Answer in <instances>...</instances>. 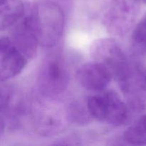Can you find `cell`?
I'll list each match as a JSON object with an SVG mask.
<instances>
[{
  "label": "cell",
  "mask_w": 146,
  "mask_h": 146,
  "mask_svg": "<svg viewBox=\"0 0 146 146\" xmlns=\"http://www.w3.org/2000/svg\"><path fill=\"white\" fill-rule=\"evenodd\" d=\"M28 15L40 45L48 48L54 47L64 31L65 19L61 7L52 1H41L31 7Z\"/></svg>",
  "instance_id": "6da1fadb"
},
{
  "label": "cell",
  "mask_w": 146,
  "mask_h": 146,
  "mask_svg": "<svg viewBox=\"0 0 146 146\" xmlns=\"http://www.w3.org/2000/svg\"><path fill=\"white\" fill-rule=\"evenodd\" d=\"M76 78L86 89L101 91L106 88L113 76L105 66L94 61L81 66L77 71Z\"/></svg>",
  "instance_id": "9c48e42d"
},
{
  "label": "cell",
  "mask_w": 146,
  "mask_h": 146,
  "mask_svg": "<svg viewBox=\"0 0 146 146\" xmlns=\"http://www.w3.org/2000/svg\"><path fill=\"white\" fill-rule=\"evenodd\" d=\"M10 38L28 60L36 55L39 41L28 14L16 25Z\"/></svg>",
  "instance_id": "ba28073f"
},
{
  "label": "cell",
  "mask_w": 146,
  "mask_h": 146,
  "mask_svg": "<svg viewBox=\"0 0 146 146\" xmlns=\"http://www.w3.org/2000/svg\"><path fill=\"white\" fill-rule=\"evenodd\" d=\"M138 0H109L104 21L107 28L115 34L130 29L139 11Z\"/></svg>",
  "instance_id": "5b68a950"
},
{
  "label": "cell",
  "mask_w": 146,
  "mask_h": 146,
  "mask_svg": "<svg viewBox=\"0 0 146 146\" xmlns=\"http://www.w3.org/2000/svg\"><path fill=\"white\" fill-rule=\"evenodd\" d=\"M123 138L130 145H146V115L140 117L128 127L124 133Z\"/></svg>",
  "instance_id": "8fae6325"
},
{
  "label": "cell",
  "mask_w": 146,
  "mask_h": 146,
  "mask_svg": "<svg viewBox=\"0 0 146 146\" xmlns=\"http://www.w3.org/2000/svg\"><path fill=\"white\" fill-rule=\"evenodd\" d=\"M117 81L123 94L135 109L146 104V68L131 63L128 69Z\"/></svg>",
  "instance_id": "8992f818"
},
{
  "label": "cell",
  "mask_w": 146,
  "mask_h": 146,
  "mask_svg": "<svg viewBox=\"0 0 146 146\" xmlns=\"http://www.w3.org/2000/svg\"><path fill=\"white\" fill-rule=\"evenodd\" d=\"M27 59L17 48L10 37L0 41V78L6 81L18 75L27 64Z\"/></svg>",
  "instance_id": "52a82bcc"
},
{
  "label": "cell",
  "mask_w": 146,
  "mask_h": 146,
  "mask_svg": "<svg viewBox=\"0 0 146 146\" xmlns=\"http://www.w3.org/2000/svg\"><path fill=\"white\" fill-rule=\"evenodd\" d=\"M69 113L70 118L78 123H84L87 122L88 118H91V115L88 112V108L84 109L82 108L81 105L78 104H74V105L71 106Z\"/></svg>",
  "instance_id": "4fadbf2b"
},
{
  "label": "cell",
  "mask_w": 146,
  "mask_h": 146,
  "mask_svg": "<svg viewBox=\"0 0 146 146\" xmlns=\"http://www.w3.org/2000/svg\"><path fill=\"white\" fill-rule=\"evenodd\" d=\"M69 74L64 59L59 54H51L42 63L38 75V86L42 94L56 96L66 89Z\"/></svg>",
  "instance_id": "3957f363"
},
{
  "label": "cell",
  "mask_w": 146,
  "mask_h": 146,
  "mask_svg": "<svg viewBox=\"0 0 146 146\" xmlns=\"http://www.w3.org/2000/svg\"><path fill=\"white\" fill-rule=\"evenodd\" d=\"M91 54L94 61L105 66L116 80L128 69L131 63L118 43L111 38H102L94 43Z\"/></svg>",
  "instance_id": "277c9868"
},
{
  "label": "cell",
  "mask_w": 146,
  "mask_h": 146,
  "mask_svg": "<svg viewBox=\"0 0 146 146\" xmlns=\"http://www.w3.org/2000/svg\"><path fill=\"white\" fill-rule=\"evenodd\" d=\"M139 1H142V2H144V3H146V0H138Z\"/></svg>",
  "instance_id": "5bb4252c"
},
{
  "label": "cell",
  "mask_w": 146,
  "mask_h": 146,
  "mask_svg": "<svg viewBox=\"0 0 146 146\" xmlns=\"http://www.w3.org/2000/svg\"><path fill=\"white\" fill-rule=\"evenodd\" d=\"M86 106L91 117L101 122L119 125L129 118L128 106L113 91L91 96Z\"/></svg>",
  "instance_id": "7a4b0ae2"
},
{
  "label": "cell",
  "mask_w": 146,
  "mask_h": 146,
  "mask_svg": "<svg viewBox=\"0 0 146 146\" xmlns=\"http://www.w3.org/2000/svg\"><path fill=\"white\" fill-rule=\"evenodd\" d=\"M21 0H0V28L6 30L14 26L24 15Z\"/></svg>",
  "instance_id": "30bf717a"
},
{
  "label": "cell",
  "mask_w": 146,
  "mask_h": 146,
  "mask_svg": "<svg viewBox=\"0 0 146 146\" xmlns=\"http://www.w3.org/2000/svg\"><path fill=\"white\" fill-rule=\"evenodd\" d=\"M131 44L137 55H146V16L137 24L133 31Z\"/></svg>",
  "instance_id": "7c38bea8"
}]
</instances>
